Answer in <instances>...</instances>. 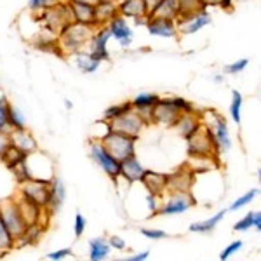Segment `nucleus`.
Wrapping results in <instances>:
<instances>
[{"instance_id": "nucleus-12", "label": "nucleus", "mask_w": 261, "mask_h": 261, "mask_svg": "<svg viewBox=\"0 0 261 261\" xmlns=\"http://www.w3.org/2000/svg\"><path fill=\"white\" fill-rule=\"evenodd\" d=\"M211 115H213L211 124H205V122H202V124L207 125V127L211 129L214 143H216V148L220 151V155L226 153V151L231 150V136H230L228 124H226L225 117H221L220 113L211 112Z\"/></svg>"}, {"instance_id": "nucleus-50", "label": "nucleus", "mask_w": 261, "mask_h": 261, "mask_svg": "<svg viewBox=\"0 0 261 261\" xmlns=\"http://www.w3.org/2000/svg\"><path fill=\"white\" fill-rule=\"evenodd\" d=\"M148 258H150V251H141L134 256H129L127 261H146Z\"/></svg>"}, {"instance_id": "nucleus-16", "label": "nucleus", "mask_w": 261, "mask_h": 261, "mask_svg": "<svg viewBox=\"0 0 261 261\" xmlns=\"http://www.w3.org/2000/svg\"><path fill=\"white\" fill-rule=\"evenodd\" d=\"M107 27H108V30H110L113 39L120 44V47L125 49L133 44L134 32H133V27L127 23V18H124V16L119 14V16H115Z\"/></svg>"}, {"instance_id": "nucleus-44", "label": "nucleus", "mask_w": 261, "mask_h": 261, "mask_svg": "<svg viewBox=\"0 0 261 261\" xmlns=\"http://www.w3.org/2000/svg\"><path fill=\"white\" fill-rule=\"evenodd\" d=\"M252 220H254V213H247L242 220H239L237 223L233 225V230L235 231H247L251 230L252 226Z\"/></svg>"}, {"instance_id": "nucleus-5", "label": "nucleus", "mask_w": 261, "mask_h": 261, "mask_svg": "<svg viewBox=\"0 0 261 261\" xmlns=\"http://www.w3.org/2000/svg\"><path fill=\"white\" fill-rule=\"evenodd\" d=\"M89 157L110 179L117 181L120 178V161H117L110 151L101 145L99 140H92L89 143Z\"/></svg>"}, {"instance_id": "nucleus-47", "label": "nucleus", "mask_w": 261, "mask_h": 261, "mask_svg": "<svg viewBox=\"0 0 261 261\" xmlns=\"http://www.w3.org/2000/svg\"><path fill=\"white\" fill-rule=\"evenodd\" d=\"M73 252L68 247H65V249H56V251H50L45 254V258L50 259V261H61V259H66L68 256H71Z\"/></svg>"}, {"instance_id": "nucleus-43", "label": "nucleus", "mask_w": 261, "mask_h": 261, "mask_svg": "<svg viewBox=\"0 0 261 261\" xmlns=\"http://www.w3.org/2000/svg\"><path fill=\"white\" fill-rule=\"evenodd\" d=\"M86 226H87V220H86V216L84 214H75V221H73V233H75V237H82L84 235V231H86Z\"/></svg>"}, {"instance_id": "nucleus-51", "label": "nucleus", "mask_w": 261, "mask_h": 261, "mask_svg": "<svg viewBox=\"0 0 261 261\" xmlns=\"http://www.w3.org/2000/svg\"><path fill=\"white\" fill-rule=\"evenodd\" d=\"M223 0H200V4L204 6V9H209V7H220Z\"/></svg>"}, {"instance_id": "nucleus-38", "label": "nucleus", "mask_w": 261, "mask_h": 261, "mask_svg": "<svg viewBox=\"0 0 261 261\" xmlns=\"http://www.w3.org/2000/svg\"><path fill=\"white\" fill-rule=\"evenodd\" d=\"M179 4V14H192V12L205 11L200 0H178Z\"/></svg>"}, {"instance_id": "nucleus-34", "label": "nucleus", "mask_w": 261, "mask_h": 261, "mask_svg": "<svg viewBox=\"0 0 261 261\" xmlns=\"http://www.w3.org/2000/svg\"><path fill=\"white\" fill-rule=\"evenodd\" d=\"M242 103H244L242 94L237 89H233V91H231L230 117H231V120H233L237 125H241V120H242V117H241V113H242Z\"/></svg>"}, {"instance_id": "nucleus-31", "label": "nucleus", "mask_w": 261, "mask_h": 261, "mask_svg": "<svg viewBox=\"0 0 261 261\" xmlns=\"http://www.w3.org/2000/svg\"><path fill=\"white\" fill-rule=\"evenodd\" d=\"M129 110H133V103H130V101H122V103L112 105V107H108L107 110L103 112V117H101V120L108 124V122L119 119V117H122L124 113H127Z\"/></svg>"}, {"instance_id": "nucleus-28", "label": "nucleus", "mask_w": 261, "mask_h": 261, "mask_svg": "<svg viewBox=\"0 0 261 261\" xmlns=\"http://www.w3.org/2000/svg\"><path fill=\"white\" fill-rule=\"evenodd\" d=\"M112 247L108 244V239L105 237H96L89 241V259L91 261H103L108 258Z\"/></svg>"}, {"instance_id": "nucleus-11", "label": "nucleus", "mask_w": 261, "mask_h": 261, "mask_svg": "<svg viewBox=\"0 0 261 261\" xmlns=\"http://www.w3.org/2000/svg\"><path fill=\"white\" fill-rule=\"evenodd\" d=\"M213 23L211 16H209L207 9L200 12H192V14H179L176 19L178 24V33L181 35H193V33L200 32L202 28L209 27Z\"/></svg>"}, {"instance_id": "nucleus-25", "label": "nucleus", "mask_w": 261, "mask_h": 261, "mask_svg": "<svg viewBox=\"0 0 261 261\" xmlns=\"http://www.w3.org/2000/svg\"><path fill=\"white\" fill-rule=\"evenodd\" d=\"M179 4L178 0H161L153 9L148 11V18H162V19H178Z\"/></svg>"}, {"instance_id": "nucleus-3", "label": "nucleus", "mask_w": 261, "mask_h": 261, "mask_svg": "<svg viewBox=\"0 0 261 261\" xmlns=\"http://www.w3.org/2000/svg\"><path fill=\"white\" fill-rule=\"evenodd\" d=\"M37 16V23L40 24L44 30H47L54 35H60V32L66 27L68 23H71V12L68 7V2L63 0L58 6L50 7L47 11H42Z\"/></svg>"}, {"instance_id": "nucleus-45", "label": "nucleus", "mask_w": 261, "mask_h": 261, "mask_svg": "<svg viewBox=\"0 0 261 261\" xmlns=\"http://www.w3.org/2000/svg\"><path fill=\"white\" fill-rule=\"evenodd\" d=\"M161 199L162 197L153 195V193H148L146 195V205H148V211L151 213V216H157L159 209H161Z\"/></svg>"}, {"instance_id": "nucleus-19", "label": "nucleus", "mask_w": 261, "mask_h": 261, "mask_svg": "<svg viewBox=\"0 0 261 261\" xmlns=\"http://www.w3.org/2000/svg\"><path fill=\"white\" fill-rule=\"evenodd\" d=\"M65 199H66V187L63 185V181L60 178L54 176L49 183V204L45 207V211L50 216H54L61 209V205L65 204Z\"/></svg>"}, {"instance_id": "nucleus-37", "label": "nucleus", "mask_w": 261, "mask_h": 261, "mask_svg": "<svg viewBox=\"0 0 261 261\" xmlns=\"http://www.w3.org/2000/svg\"><path fill=\"white\" fill-rule=\"evenodd\" d=\"M63 0H28V11L32 14H39L42 11H47L50 7L58 6Z\"/></svg>"}, {"instance_id": "nucleus-40", "label": "nucleus", "mask_w": 261, "mask_h": 261, "mask_svg": "<svg viewBox=\"0 0 261 261\" xmlns=\"http://www.w3.org/2000/svg\"><path fill=\"white\" fill-rule=\"evenodd\" d=\"M247 65H249V60H247V58H244V60H237V61H233V63H230V65L225 66V73H228V75L242 73V71L247 68Z\"/></svg>"}, {"instance_id": "nucleus-46", "label": "nucleus", "mask_w": 261, "mask_h": 261, "mask_svg": "<svg viewBox=\"0 0 261 261\" xmlns=\"http://www.w3.org/2000/svg\"><path fill=\"white\" fill-rule=\"evenodd\" d=\"M141 235L146 237L148 241H162V239L167 237V233L164 230H159V228H143L141 230Z\"/></svg>"}, {"instance_id": "nucleus-48", "label": "nucleus", "mask_w": 261, "mask_h": 261, "mask_svg": "<svg viewBox=\"0 0 261 261\" xmlns=\"http://www.w3.org/2000/svg\"><path fill=\"white\" fill-rule=\"evenodd\" d=\"M12 145L11 140V130H0V155L4 153Z\"/></svg>"}, {"instance_id": "nucleus-26", "label": "nucleus", "mask_w": 261, "mask_h": 261, "mask_svg": "<svg viewBox=\"0 0 261 261\" xmlns=\"http://www.w3.org/2000/svg\"><path fill=\"white\" fill-rule=\"evenodd\" d=\"M115 16H119L117 0H99L96 4V23H98V27H107Z\"/></svg>"}, {"instance_id": "nucleus-1", "label": "nucleus", "mask_w": 261, "mask_h": 261, "mask_svg": "<svg viewBox=\"0 0 261 261\" xmlns=\"http://www.w3.org/2000/svg\"><path fill=\"white\" fill-rule=\"evenodd\" d=\"M94 32L96 28L89 27V24L75 23V21L66 24L58 35V44H60L63 58L73 56V54L81 53V50H86Z\"/></svg>"}, {"instance_id": "nucleus-32", "label": "nucleus", "mask_w": 261, "mask_h": 261, "mask_svg": "<svg viewBox=\"0 0 261 261\" xmlns=\"http://www.w3.org/2000/svg\"><path fill=\"white\" fill-rule=\"evenodd\" d=\"M159 99H161V96L153 94V92H140L130 99V103H133L134 110H140V108H153Z\"/></svg>"}, {"instance_id": "nucleus-23", "label": "nucleus", "mask_w": 261, "mask_h": 261, "mask_svg": "<svg viewBox=\"0 0 261 261\" xmlns=\"http://www.w3.org/2000/svg\"><path fill=\"white\" fill-rule=\"evenodd\" d=\"M145 167H143V164L140 162V159L134 155V157L130 159H125V161L120 162V178H124L127 183H138V181H141L143 174H145Z\"/></svg>"}, {"instance_id": "nucleus-49", "label": "nucleus", "mask_w": 261, "mask_h": 261, "mask_svg": "<svg viewBox=\"0 0 261 261\" xmlns=\"http://www.w3.org/2000/svg\"><path fill=\"white\" fill-rule=\"evenodd\" d=\"M108 244H110V247L115 251H125V247H127L125 241L122 237H119V235H112V237L108 239Z\"/></svg>"}, {"instance_id": "nucleus-18", "label": "nucleus", "mask_w": 261, "mask_h": 261, "mask_svg": "<svg viewBox=\"0 0 261 261\" xmlns=\"http://www.w3.org/2000/svg\"><path fill=\"white\" fill-rule=\"evenodd\" d=\"M140 183L148 190V193L164 197L167 193V172H159L146 169Z\"/></svg>"}, {"instance_id": "nucleus-22", "label": "nucleus", "mask_w": 261, "mask_h": 261, "mask_svg": "<svg viewBox=\"0 0 261 261\" xmlns=\"http://www.w3.org/2000/svg\"><path fill=\"white\" fill-rule=\"evenodd\" d=\"M45 231V226L42 223H30V225L24 228L23 233L19 237H16V244H14V249H23V247L28 246H37L39 241L42 239Z\"/></svg>"}, {"instance_id": "nucleus-30", "label": "nucleus", "mask_w": 261, "mask_h": 261, "mask_svg": "<svg viewBox=\"0 0 261 261\" xmlns=\"http://www.w3.org/2000/svg\"><path fill=\"white\" fill-rule=\"evenodd\" d=\"M225 214H226V211L223 209V211L216 213L214 216L209 218V220L199 221V223H192V225L188 226V231H192V233H209V231H213L218 225H220V221L225 218Z\"/></svg>"}, {"instance_id": "nucleus-53", "label": "nucleus", "mask_w": 261, "mask_h": 261, "mask_svg": "<svg viewBox=\"0 0 261 261\" xmlns=\"http://www.w3.org/2000/svg\"><path fill=\"white\" fill-rule=\"evenodd\" d=\"M252 226L261 231V213H254V220H252Z\"/></svg>"}, {"instance_id": "nucleus-24", "label": "nucleus", "mask_w": 261, "mask_h": 261, "mask_svg": "<svg viewBox=\"0 0 261 261\" xmlns=\"http://www.w3.org/2000/svg\"><path fill=\"white\" fill-rule=\"evenodd\" d=\"M11 140H12V145L18 146L19 150H23L24 153H28V155L39 151V143H37L32 133H28V129L11 130Z\"/></svg>"}, {"instance_id": "nucleus-29", "label": "nucleus", "mask_w": 261, "mask_h": 261, "mask_svg": "<svg viewBox=\"0 0 261 261\" xmlns=\"http://www.w3.org/2000/svg\"><path fill=\"white\" fill-rule=\"evenodd\" d=\"M0 161L4 162V166H6L7 169L12 171L16 166H19V164H23V162L28 161V153H24V151L19 150L18 146L11 145L9 148L4 151L2 155H0Z\"/></svg>"}, {"instance_id": "nucleus-6", "label": "nucleus", "mask_w": 261, "mask_h": 261, "mask_svg": "<svg viewBox=\"0 0 261 261\" xmlns=\"http://www.w3.org/2000/svg\"><path fill=\"white\" fill-rule=\"evenodd\" d=\"M0 216H2L7 230L11 231V235L14 239L19 237V235L24 231V228L28 226V223H27V220H24L23 211H21L16 197L0 202Z\"/></svg>"}, {"instance_id": "nucleus-58", "label": "nucleus", "mask_w": 261, "mask_h": 261, "mask_svg": "<svg viewBox=\"0 0 261 261\" xmlns=\"http://www.w3.org/2000/svg\"><path fill=\"white\" fill-rule=\"evenodd\" d=\"M258 179H259V185H261V167L258 169Z\"/></svg>"}, {"instance_id": "nucleus-9", "label": "nucleus", "mask_w": 261, "mask_h": 261, "mask_svg": "<svg viewBox=\"0 0 261 261\" xmlns=\"http://www.w3.org/2000/svg\"><path fill=\"white\" fill-rule=\"evenodd\" d=\"M169 193V199L164 204H161L159 214L162 216H176V214H183L188 209L195 207L197 200L193 199L192 192H167Z\"/></svg>"}, {"instance_id": "nucleus-15", "label": "nucleus", "mask_w": 261, "mask_h": 261, "mask_svg": "<svg viewBox=\"0 0 261 261\" xmlns=\"http://www.w3.org/2000/svg\"><path fill=\"white\" fill-rule=\"evenodd\" d=\"M146 32L151 37H161V39H176L178 24L174 19H162V18H148L146 19Z\"/></svg>"}, {"instance_id": "nucleus-54", "label": "nucleus", "mask_w": 261, "mask_h": 261, "mask_svg": "<svg viewBox=\"0 0 261 261\" xmlns=\"http://www.w3.org/2000/svg\"><path fill=\"white\" fill-rule=\"evenodd\" d=\"M213 81L216 82V84H223V82H225V75H223V73H216L213 77Z\"/></svg>"}, {"instance_id": "nucleus-14", "label": "nucleus", "mask_w": 261, "mask_h": 261, "mask_svg": "<svg viewBox=\"0 0 261 261\" xmlns=\"http://www.w3.org/2000/svg\"><path fill=\"white\" fill-rule=\"evenodd\" d=\"M193 185H195V174L187 164L176 171L167 172V192H192Z\"/></svg>"}, {"instance_id": "nucleus-57", "label": "nucleus", "mask_w": 261, "mask_h": 261, "mask_svg": "<svg viewBox=\"0 0 261 261\" xmlns=\"http://www.w3.org/2000/svg\"><path fill=\"white\" fill-rule=\"evenodd\" d=\"M77 2H86V4H92V6H96L99 0H77Z\"/></svg>"}, {"instance_id": "nucleus-20", "label": "nucleus", "mask_w": 261, "mask_h": 261, "mask_svg": "<svg viewBox=\"0 0 261 261\" xmlns=\"http://www.w3.org/2000/svg\"><path fill=\"white\" fill-rule=\"evenodd\" d=\"M200 127H202V115H199V112H197V113H183L172 129H176V133L183 140H188Z\"/></svg>"}, {"instance_id": "nucleus-17", "label": "nucleus", "mask_w": 261, "mask_h": 261, "mask_svg": "<svg viewBox=\"0 0 261 261\" xmlns=\"http://www.w3.org/2000/svg\"><path fill=\"white\" fill-rule=\"evenodd\" d=\"M71 12V19L75 23H82V24H89V27L98 28L96 23V6L86 2H77V0H66Z\"/></svg>"}, {"instance_id": "nucleus-42", "label": "nucleus", "mask_w": 261, "mask_h": 261, "mask_svg": "<svg viewBox=\"0 0 261 261\" xmlns=\"http://www.w3.org/2000/svg\"><path fill=\"white\" fill-rule=\"evenodd\" d=\"M174 105L179 108L181 113H197V107L192 103V101L185 99V98H172Z\"/></svg>"}, {"instance_id": "nucleus-56", "label": "nucleus", "mask_w": 261, "mask_h": 261, "mask_svg": "<svg viewBox=\"0 0 261 261\" xmlns=\"http://www.w3.org/2000/svg\"><path fill=\"white\" fill-rule=\"evenodd\" d=\"M65 107H66V110H71V108H73V103H71L70 99H65Z\"/></svg>"}, {"instance_id": "nucleus-52", "label": "nucleus", "mask_w": 261, "mask_h": 261, "mask_svg": "<svg viewBox=\"0 0 261 261\" xmlns=\"http://www.w3.org/2000/svg\"><path fill=\"white\" fill-rule=\"evenodd\" d=\"M235 2H246V0H223L220 7H221V9H225V11H231V7H233Z\"/></svg>"}, {"instance_id": "nucleus-10", "label": "nucleus", "mask_w": 261, "mask_h": 261, "mask_svg": "<svg viewBox=\"0 0 261 261\" xmlns=\"http://www.w3.org/2000/svg\"><path fill=\"white\" fill-rule=\"evenodd\" d=\"M145 127H146V124L143 122L140 113L134 110V108L129 110L127 113H124L119 119L108 122V129L117 130V133H122V134H127V136H133V138H140L141 130Z\"/></svg>"}, {"instance_id": "nucleus-7", "label": "nucleus", "mask_w": 261, "mask_h": 261, "mask_svg": "<svg viewBox=\"0 0 261 261\" xmlns=\"http://www.w3.org/2000/svg\"><path fill=\"white\" fill-rule=\"evenodd\" d=\"M183 113L174 105L172 98H161L151 110V125H162V127H174Z\"/></svg>"}, {"instance_id": "nucleus-13", "label": "nucleus", "mask_w": 261, "mask_h": 261, "mask_svg": "<svg viewBox=\"0 0 261 261\" xmlns=\"http://www.w3.org/2000/svg\"><path fill=\"white\" fill-rule=\"evenodd\" d=\"M112 39V33L108 30V27H98L94 32V35L91 37L89 44H87V53H91L96 60L101 63L110 60V50H108V40Z\"/></svg>"}, {"instance_id": "nucleus-8", "label": "nucleus", "mask_w": 261, "mask_h": 261, "mask_svg": "<svg viewBox=\"0 0 261 261\" xmlns=\"http://www.w3.org/2000/svg\"><path fill=\"white\" fill-rule=\"evenodd\" d=\"M49 183L50 179H42V178H32L27 179L23 183H19L18 193L24 195L27 199L39 204L40 207H47L49 204Z\"/></svg>"}, {"instance_id": "nucleus-55", "label": "nucleus", "mask_w": 261, "mask_h": 261, "mask_svg": "<svg viewBox=\"0 0 261 261\" xmlns=\"http://www.w3.org/2000/svg\"><path fill=\"white\" fill-rule=\"evenodd\" d=\"M145 2H146V6H148V11H150V9H153V7L157 6L159 2H161V0H145Z\"/></svg>"}, {"instance_id": "nucleus-39", "label": "nucleus", "mask_w": 261, "mask_h": 261, "mask_svg": "<svg viewBox=\"0 0 261 261\" xmlns=\"http://www.w3.org/2000/svg\"><path fill=\"white\" fill-rule=\"evenodd\" d=\"M11 107V101L6 96H0V130H11L9 124H7V113H9Z\"/></svg>"}, {"instance_id": "nucleus-35", "label": "nucleus", "mask_w": 261, "mask_h": 261, "mask_svg": "<svg viewBox=\"0 0 261 261\" xmlns=\"http://www.w3.org/2000/svg\"><path fill=\"white\" fill-rule=\"evenodd\" d=\"M7 124H9L11 130H21L27 129V119L16 107L9 108V113H7Z\"/></svg>"}, {"instance_id": "nucleus-4", "label": "nucleus", "mask_w": 261, "mask_h": 261, "mask_svg": "<svg viewBox=\"0 0 261 261\" xmlns=\"http://www.w3.org/2000/svg\"><path fill=\"white\" fill-rule=\"evenodd\" d=\"M187 151L188 157H220L211 129L204 124L193 136L187 140Z\"/></svg>"}, {"instance_id": "nucleus-36", "label": "nucleus", "mask_w": 261, "mask_h": 261, "mask_svg": "<svg viewBox=\"0 0 261 261\" xmlns=\"http://www.w3.org/2000/svg\"><path fill=\"white\" fill-rule=\"evenodd\" d=\"M258 195H259V190H258V188H252V190H249L247 193H244L242 197H239L237 200L231 202L230 207H228V211H239V209L246 207V205H247V204H251V202L254 200Z\"/></svg>"}, {"instance_id": "nucleus-41", "label": "nucleus", "mask_w": 261, "mask_h": 261, "mask_svg": "<svg viewBox=\"0 0 261 261\" xmlns=\"http://www.w3.org/2000/svg\"><path fill=\"white\" fill-rule=\"evenodd\" d=\"M242 246H244V242H242V241H235V242L228 244V246H226L225 249L221 251L220 259H221V261H226L231 254H235V252L241 251V249H242Z\"/></svg>"}, {"instance_id": "nucleus-27", "label": "nucleus", "mask_w": 261, "mask_h": 261, "mask_svg": "<svg viewBox=\"0 0 261 261\" xmlns=\"http://www.w3.org/2000/svg\"><path fill=\"white\" fill-rule=\"evenodd\" d=\"M73 61H75V66H77L82 73H96L101 66V61L96 60L87 50H81V53L73 54Z\"/></svg>"}, {"instance_id": "nucleus-33", "label": "nucleus", "mask_w": 261, "mask_h": 261, "mask_svg": "<svg viewBox=\"0 0 261 261\" xmlns=\"http://www.w3.org/2000/svg\"><path fill=\"white\" fill-rule=\"evenodd\" d=\"M14 244H16V239L11 235V231L7 230L6 223H4L2 216H0V252L6 254L14 249Z\"/></svg>"}, {"instance_id": "nucleus-21", "label": "nucleus", "mask_w": 261, "mask_h": 261, "mask_svg": "<svg viewBox=\"0 0 261 261\" xmlns=\"http://www.w3.org/2000/svg\"><path fill=\"white\" fill-rule=\"evenodd\" d=\"M119 14L124 18H148V6L145 0H117Z\"/></svg>"}, {"instance_id": "nucleus-2", "label": "nucleus", "mask_w": 261, "mask_h": 261, "mask_svg": "<svg viewBox=\"0 0 261 261\" xmlns=\"http://www.w3.org/2000/svg\"><path fill=\"white\" fill-rule=\"evenodd\" d=\"M101 141V145L105 146L117 161H125V159H130L136 155V143L138 138L127 136V134L117 133V130L107 129V133L101 138H98Z\"/></svg>"}]
</instances>
